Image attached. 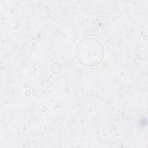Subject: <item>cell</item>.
Returning a JSON list of instances; mask_svg holds the SVG:
<instances>
[{
  "mask_svg": "<svg viewBox=\"0 0 148 148\" xmlns=\"http://www.w3.org/2000/svg\"><path fill=\"white\" fill-rule=\"evenodd\" d=\"M75 57L77 61L83 65H96L103 59V46L99 40L95 39H83L76 46Z\"/></svg>",
  "mask_w": 148,
  "mask_h": 148,
  "instance_id": "obj_1",
  "label": "cell"
}]
</instances>
